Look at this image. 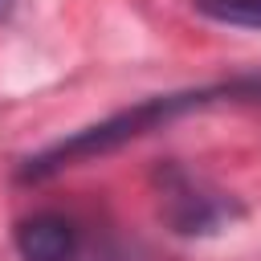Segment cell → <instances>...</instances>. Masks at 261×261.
Wrapping results in <instances>:
<instances>
[{"mask_svg": "<svg viewBox=\"0 0 261 261\" xmlns=\"http://www.w3.org/2000/svg\"><path fill=\"white\" fill-rule=\"evenodd\" d=\"M20 261H82V228L61 212H33L16 224Z\"/></svg>", "mask_w": 261, "mask_h": 261, "instance_id": "obj_3", "label": "cell"}, {"mask_svg": "<svg viewBox=\"0 0 261 261\" xmlns=\"http://www.w3.org/2000/svg\"><path fill=\"white\" fill-rule=\"evenodd\" d=\"M8 8H12V0H0V16H4V12H8Z\"/></svg>", "mask_w": 261, "mask_h": 261, "instance_id": "obj_5", "label": "cell"}, {"mask_svg": "<svg viewBox=\"0 0 261 261\" xmlns=\"http://www.w3.org/2000/svg\"><path fill=\"white\" fill-rule=\"evenodd\" d=\"M228 200L212 188H204L196 175L167 167L163 171V216L175 232L192 237V232H212L228 220Z\"/></svg>", "mask_w": 261, "mask_h": 261, "instance_id": "obj_2", "label": "cell"}, {"mask_svg": "<svg viewBox=\"0 0 261 261\" xmlns=\"http://www.w3.org/2000/svg\"><path fill=\"white\" fill-rule=\"evenodd\" d=\"M224 98H261V77H237V82H216V86H204V90H184V94H155L130 110H118L61 143H53L49 151L24 159L20 167V179H45L77 159H94V155H106V151H118L122 143H135L151 130H159L167 118L175 114H188V110H200L208 102H224Z\"/></svg>", "mask_w": 261, "mask_h": 261, "instance_id": "obj_1", "label": "cell"}, {"mask_svg": "<svg viewBox=\"0 0 261 261\" xmlns=\"http://www.w3.org/2000/svg\"><path fill=\"white\" fill-rule=\"evenodd\" d=\"M192 8L216 24L261 29V0H192Z\"/></svg>", "mask_w": 261, "mask_h": 261, "instance_id": "obj_4", "label": "cell"}]
</instances>
